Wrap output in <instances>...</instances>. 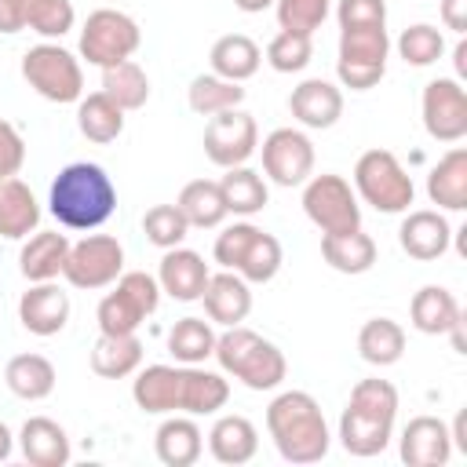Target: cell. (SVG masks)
<instances>
[{
	"label": "cell",
	"instance_id": "8992f818",
	"mask_svg": "<svg viewBox=\"0 0 467 467\" xmlns=\"http://www.w3.org/2000/svg\"><path fill=\"white\" fill-rule=\"evenodd\" d=\"M387 55H390V36L387 26H350L339 29V58H336V77L350 91H368L383 80L387 73Z\"/></svg>",
	"mask_w": 467,
	"mask_h": 467
},
{
	"label": "cell",
	"instance_id": "4dcf8cb0",
	"mask_svg": "<svg viewBox=\"0 0 467 467\" xmlns=\"http://www.w3.org/2000/svg\"><path fill=\"white\" fill-rule=\"evenodd\" d=\"M4 383L22 401H44L55 390V365L44 354H15L4 368Z\"/></svg>",
	"mask_w": 467,
	"mask_h": 467
},
{
	"label": "cell",
	"instance_id": "7a4b0ae2",
	"mask_svg": "<svg viewBox=\"0 0 467 467\" xmlns=\"http://www.w3.org/2000/svg\"><path fill=\"white\" fill-rule=\"evenodd\" d=\"M266 431L288 463H317L328 452V423L306 390H285L266 405Z\"/></svg>",
	"mask_w": 467,
	"mask_h": 467
},
{
	"label": "cell",
	"instance_id": "7402d4cb",
	"mask_svg": "<svg viewBox=\"0 0 467 467\" xmlns=\"http://www.w3.org/2000/svg\"><path fill=\"white\" fill-rule=\"evenodd\" d=\"M18 445H22L26 463H33V467H66L73 456L69 434L47 416H29L18 431Z\"/></svg>",
	"mask_w": 467,
	"mask_h": 467
},
{
	"label": "cell",
	"instance_id": "4fadbf2b",
	"mask_svg": "<svg viewBox=\"0 0 467 467\" xmlns=\"http://www.w3.org/2000/svg\"><path fill=\"white\" fill-rule=\"evenodd\" d=\"M423 128L438 142H460L467 135V91L456 77H438L423 88L420 99Z\"/></svg>",
	"mask_w": 467,
	"mask_h": 467
},
{
	"label": "cell",
	"instance_id": "f35d334b",
	"mask_svg": "<svg viewBox=\"0 0 467 467\" xmlns=\"http://www.w3.org/2000/svg\"><path fill=\"white\" fill-rule=\"evenodd\" d=\"M168 350L175 354V361L182 365H197L204 358H212L215 350V332L204 317H179L168 328Z\"/></svg>",
	"mask_w": 467,
	"mask_h": 467
},
{
	"label": "cell",
	"instance_id": "7c38bea8",
	"mask_svg": "<svg viewBox=\"0 0 467 467\" xmlns=\"http://www.w3.org/2000/svg\"><path fill=\"white\" fill-rule=\"evenodd\" d=\"M255 146H259L255 117L244 113L241 106L208 117V124H204V153H208L212 164L237 168L255 153Z\"/></svg>",
	"mask_w": 467,
	"mask_h": 467
},
{
	"label": "cell",
	"instance_id": "db71d44e",
	"mask_svg": "<svg viewBox=\"0 0 467 467\" xmlns=\"http://www.w3.org/2000/svg\"><path fill=\"white\" fill-rule=\"evenodd\" d=\"M452 55H456V73H460V77H463V73H467V44H463V40H460V44H456V51H452Z\"/></svg>",
	"mask_w": 467,
	"mask_h": 467
},
{
	"label": "cell",
	"instance_id": "c3c4849f",
	"mask_svg": "<svg viewBox=\"0 0 467 467\" xmlns=\"http://www.w3.org/2000/svg\"><path fill=\"white\" fill-rule=\"evenodd\" d=\"M22 161H26V142H22L18 128L7 124V120H0V182L11 179V175H18Z\"/></svg>",
	"mask_w": 467,
	"mask_h": 467
},
{
	"label": "cell",
	"instance_id": "f1b7e54d",
	"mask_svg": "<svg viewBox=\"0 0 467 467\" xmlns=\"http://www.w3.org/2000/svg\"><path fill=\"white\" fill-rule=\"evenodd\" d=\"M40 223V204L33 197V190L22 179H4L0 182V237H29Z\"/></svg>",
	"mask_w": 467,
	"mask_h": 467
},
{
	"label": "cell",
	"instance_id": "44dd1931",
	"mask_svg": "<svg viewBox=\"0 0 467 467\" xmlns=\"http://www.w3.org/2000/svg\"><path fill=\"white\" fill-rule=\"evenodd\" d=\"M201 303H204V314L208 321L223 325V328H234L248 317L252 310V292H248V281L234 270H223V274H212L204 292H201Z\"/></svg>",
	"mask_w": 467,
	"mask_h": 467
},
{
	"label": "cell",
	"instance_id": "ffe728a7",
	"mask_svg": "<svg viewBox=\"0 0 467 467\" xmlns=\"http://www.w3.org/2000/svg\"><path fill=\"white\" fill-rule=\"evenodd\" d=\"M208 277H212L208 263L193 248H179V244L164 248V259H161V270H157L161 292H168L179 303H193V299H201Z\"/></svg>",
	"mask_w": 467,
	"mask_h": 467
},
{
	"label": "cell",
	"instance_id": "8fae6325",
	"mask_svg": "<svg viewBox=\"0 0 467 467\" xmlns=\"http://www.w3.org/2000/svg\"><path fill=\"white\" fill-rule=\"evenodd\" d=\"M124 274V248L109 234H88L84 241L69 244L62 277L73 288H106Z\"/></svg>",
	"mask_w": 467,
	"mask_h": 467
},
{
	"label": "cell",
	"instance_id": "e575fe53",
	"mask_svg": "<svg viewBox=\"0 0 467 467\" xmlns=\"http://www.w3.org/2000/svg\"><path fill=\"white\" fill-rule=\"evenodd\" d=\"M219 190H223V201H226V212L234 215H255L266 208L270 201V190H266V179L244 164L237 168H226V175L219 179Z\"/></svg>",
	"mask_w": 467,
	"mask_h": 467
},
{
	"label": "cell",
	"instance_id": "681fc988",
	"mask_svg": "<svg viewBox=\"0 0 467 467\" xmlns=\"http://www.w3.org/2000/svg\"><path fill=\"white\" fill-rule=\"evenodd\" d=\"M26 18H22V0H0V33H22Z\"/></svg>",
	"mask_w": 467,
	"mask_h": 467
},
{
	"label": "cell",
	"instance_id": "bcb514c9",
	"mask_svg": "<svg viewBox=\"0 0 467 467\" xmlns=\"http://www.w3.org/2000/svg\"><path fill=\"white\" fill-rule=\"evenodd\" d=\"M255 230H259V226H252V223H234V226H226V230L215 237V248H212L215 263H223L226 270H237V263H241V255H244V248H248V241H252Z\"/></svg>",
	"mask_w": 467,
	"mask_h": 467
},
{
	"label": "cell",
	"instance_id": "f6af8a7d",
	"mask_svg": "<svg viewBox=\"0 0 467 467\" xmlns=\"http://www.w3.org/2000/svg\"><path fill=\"white\" fill-rule=\"evenodd\" d=\"M277 4V26L281 29H296V33H310L321 29V22L328 18L332 0H274Z\"/></svg>",
	"mask_w": 467,
	"mask_h": 467
},
{
	"label": "cell",
	"instance_id": "8d00e7d4",
	"mask_svg": "<svg viewBox=\"0 0 467 467\" xmlns=\"http://www.w3.org/2000/svg\"><path fill=\"white\" fill-rule=\"evenodd\" d=\"M102 91L128 113V109H142L146 99H150V77L139 62L124 58L117 66H106L102 69Z\"/></svg>",
	"mask_w": 467,
	"mask_h": 467
},
{
	"label": "cell",
	"instance_id": "277c9868",
	"mask_svg": "<svg viewBox=\"0 0 467 467\" xmlns=\"http://www.w3.org/2000/svg\"><path fill=\"white\" fill-rule=\"evenodd\" d=\"M212 354L223 365V372L241 379L248 390H274L288 372L285 354L270 339H263L259 332H252L244 325H234L223 336H215Z\"/></svg>",
	"mask_w": 467,
	"mask_h": 467
},
{
	"label": "cell",
	"instance_id": "30bf717a",
	"mask_svg": "<svg viewBox=\"0 0 467 467\" xmlns=\"http://www.w3.org/2000/svg\"><path fill=\"white\" fill-rule=\"evenodd\" d=\"M303 212L321 234H347L361 226V204L343 175H310L303 182Z\"/></svg>",
	"mask_w": 467,
	"mask_h": 467
},
{
	"label": "cell",
	"instance_id": "83f0119b",
	"mask_svg": "<svg viewBox=\"0 0 467 467\" xmlns=\"http://www.w3.org/2000/svg\"><path fill=\"white\" fill-rule=\"evenodd\" d=\"M142 365V343L135 332L128 336H109V332H99L95 347H91V372L102 376V379H124L131 372H139Z\"/></svg>",
	"mask_w": 467,
	"mask_h": 467
},
{
	"label": "cell",
	"instance_id": "74e56055",
	"mask_svg": "<svg viewBox=\"0 0 467 467\" xmlns=\"http://www.w3.org/2000/svg\"><path fill=\"white\" fill-rule=\"evenodd\" d=\"M186 102L193 113L201 117H215L223 109H234L244 102V88L237 80H226V77H215V73H201L190 80V91H186Z\"/></svg>",
	"mask_w": 467,
	"mask_h": 467
},
{
	"label": "cell",
	"instance_id": "f5cc1de1",
	"mask_svg": "<svg viewBox=\"0 0 467 467\" xmlns=\"http://www.w3.org/2000/svg\"><path fill=\"white\" fill-rule=\"evenodd\" d=\"M274 0H234V7H241V11H248V15H259V11H266Z\"/></svg>",
	"mask_w": 467,
	"mask_h": 467
},
{
	"label": "cell",
	"instance_id": "4316f807",
	"mask_svg": "<svg viewBox=\"0 0 467 467\" xmlns=\"http://www.w3.org/2000/svg\"><path fill=\"white\" fill-rule=\"evenodd\" d=\"M409 317H412V328H420L423 336H445L460 321V303L449 288L423 285L409 303Z\"/></svg>",
	"mask_w": 467,
	"mask_h": 467
},
{
	"label": "cell",
	"instance_id": "60d3db41",
	"mask_svg": "<svg viewBox=\"0 0 467 467\" xmlns=\"http://www.w3.org/2000/svg\"><path fill=\"white\" fill-rule=\"evenodd\" d=\"M22 18H26V29L40 36H62L73 29L77 11L69 0H22Z\"/></svg>",
	"mask_w": 467,
	"mask_h": 467
},
{
	"label": "cell",
	"instance_id": "603a6c76",
	"mask_svg": "<svg viewBox=\"0 0 467 467\" xmlns=\"http://www.w3.org/2000/svg\"><path fill=\"white\" fill-rule=\"evenodd\" d=\"M204 434L190 416H168L153 434V452L164 467H193L201 460Z\"/></svg>",
	"mask_w": 467,
	"mask_h": 467
},
{
	"label": "cell",
	"instance_id": "6da1fadb",
	"mask_svg": "<svg viewBox=\"0 0 467 467\" xmlns=\"http://www.w3.org/2000/svg\"><path fill=\"white\" fill-rule=\"evenodd\" d=\"M47 204L66 230H95L117 212V186L106 175V168L77 161L55 175Z\"/></svg>",
	"mask_w": 467,
	"mask_h": 467
},
{
	"label": "cell",
	"instance_id": "ab89813d",
	"mask_svg": "<svg viewBox=\"0 0 467 467\" xmlns=\"http://www.w3.org/2000/svg\"><path fill=\"white\" fill-rule=\"evenodd\" d=\"M281 259H285L281 255V241L274 234H266V230H255L234 274H241L248 285H266L281 270Z\"/></svg>",
	"mask_w": 467,
	"mask_h": 467
},
{
	"label": "cell",
	"instance_id": "ee69618b",
	"mask_svg": "<svg viewBox=\"0 0 467 467\" xmlns=\"http://www.w3.org/2000/svg\"><path fill=\"white\" fill-rule=\"evenodd\" d=\"M142 234H146L150 244H157V248H175V244H182V237L190 234V223L182 219L179 204H153V208L142 215Z\"/></svg>",
	"mask_w": 467,
	"mask_h": 467
},
{
	"label": "cell",
	"instance_id": "d6a6232c",
	"mask_svg": "<svg viewBox=\"0 0 467 467\" xmlns=\"http://www.w3.org/2000/svg\"><path fill=\"white\" fill-rule=\"evenodd\" d=\"M175 204H179L182 219L190 226H197V230H212V226H219L230 215L226 212V201H223V190H219L215 179H193V182H186L179 190V201Z\"/></svg>",
	"mask_w": 467,
	"mask_h": 467
},
{
	"label": "cell",
	"instance_id": "e0dca14e",
	"mask_svg": "<svg viewBox=\"0 0 467 467\" xmlns=\"http://www.w3.org/2000/svg\"><path fill=\"white\" fill-rule=\"evenodd\" d=\"M18 321L33 336H58L69 321V296L51 281H33L18 299Z\"/></svg>",
	"mask_w": 467,
	"mask_h": 467
},
{
	"label": "cell",
	"instance_id": "7dc6e473",
	"mask_svg": "<svg viewBox=\"0 0 467 467\" xmlns=\"http://www.w3.org/2000/svg\"><path fill=\"white\" fill-rule=\"evenodd\" d=\"M336 18H339V29H350V26H387V4L383 0H339Z\"/></svg>",
	"mask_w": 467,
	"mask_h": 467
},
{
	"label": "cell",
	"instance_id": "d6986e66",
	"mask_svg": "<svg viewBox=\"0 0 467 467\" xmlns=\"http://www.w3.org/2000/svg\"><path fill=\"white\" fill-rule=\"evenodd\" d=\"M288 109H292V117L303 128H317L321 131V128H332L343 117V91L332 80L310 77V80H303V84L292 88Z\"/></svg>",
	"mask_w": 467,
	"mask_h": 467
},
{
	"label": "cell",
	"instance_id": "836d02e7",
	"mask_svg": "<svg viewBox=\"0 0 467 467\" xmlns=\"http://www.w3.org/2000/svg\"><path fill=\"white\" fill-rule=\"evenodd\" d=\"M77 128L88 142H113L124 131V109L106 95V91H91L88 99L80 95L77 106Z\"/></svg>",
	"mask_w": 467,
	"mask_h": 467
},
{
	"label": "cell",
	"instance_id": "484cf974",
	"mask_svg": "<svg viewBox=\"0 0 467 467\" xmlns=\"http://www.w3.org/2000/svg\"><path fill=\"white\" fill-rule=\"evenodd\" d=\"M427 197L445 212L467 208V150H449L427 175Z\"/></svg>",
	"mask_w": 467,
	"mask_h": 467
},
{
	"label": "cell",
	"instance_id": "ac0fdd59",
	"mask_svg": "<svg viewBox=\"0 0 467 467\" xmlns=\"http://www.w3.org/2000/svg\"><path fill=\"white\" fill-rule=\"evenodd\" d=\"M230 383L219 372L197 368V365H179L175 372V412L190 416H212L226 405Z\"/></svg>",
	"mask_w": 467,
	"mask_h": 467
},
{
	"label": "cell",
	"instance_id": "5bb4252c",
	"mask_svg": "<svg viewBox=\"0 0 467 467\" xmlns=\"http://www.w3.org/2000/svg\"><path fill=\"white\" fill-rule=\"evenodd\" d=\"M263 171L277 186H303L314 171V142L296 128H274L263 139Z\"/></svg>",
	"mask_w": 467,
	"mask_h": 467
},
{
	"label": "cell",
	"instance_id": "f907efd6",
	"mask_svg": "<svg viewBox=\"0 0 467 467\" xmlns=\"http://www.w3.org/2000/svg\"><path fill=\"white\" fill-rule=\"evenodd\" d=\"M441 22L452 33H463L467 29V0H441Z\"/></svg>",
	"mask_w": 467,
	"mask_h": 467
},
{
	"label": "cell",
	"instance_id": "3957f363",
	"mask_svg": "<svg viewBox=\"0 0 467 467\" xmlns=\"http://www.w3.org/2000/svg\"><path fill=\"white\" fill-rule=\"evenodd\" d=\"M398 416V390L387 379H361L354 383L347 409L339 416V445L350 456H376L387 449Z\"/></svg>",
	"mask_w": 467,
	"mask_h": 467
},
{
	"label": "cell",
	"instance_id": "b9f144b4",
	"mask_svg": "<svg viewBox=\"0 0 467 467\" xmlns=\"http://www.w3.org/2000/svg\"><path fill=\"white\" fill-rule=\"evenodd\" d=\"M398 55H401L409 66H434V62L445 55V36H441L438 26L416 22V26H409V29L398 36Z\"/></svg>",
	"mask_w": 467,
	"mask_h": 467
},
{
	"label": "cell",
	"instance_id": "7bdbcfd3",
	"mask_svg": "<svg viewBox=\"0 0 467 467\" xmlns=\"http://www.w3.org/2000/svg\"><path fill=\"white\" fill-rule=\"evenodd\" d=\"M310 58H314V40H310V33L281 29V33L266 44V62H270L277 73H299V69H306Z\"/></svg>",
	"mask_w": 467,
	"mask_h": 467
},
{
	"label": "cell",
	"instance_id": "f546056e",
	"mask_svg": "<svg viewBox=\"0 0 467 467\" xmlns=\"http://www.w3.org/2000/svg\"><path fill=\"white\" fill-rule=\"evenodd\" d=\"M208 62H212V73L215 77H226V80H248V77H255V69H259V62H263V51H259V44L252 40V36H244V33H226V36H219L215 44H212V55H208Z\"/></svg>",
	"mask_w": 467,
	"mask_h": 467
},
{
	"label": "cell",
	"instance_id": "d590c367",
	"mask_svg": "<svg viewBox=\"0 0 467 467\" xmlns=\"http://www.w3.org/2000/svg\"><path fill=\"white\" fill-rule=\"evenodd\" d=\"M358 354L368 365H394L405 354V328L390 317H368L358 332Z\"/></svg>",
	"mask_w": 467,
	"mask_h": 467
},
{
	"label": "cell",
	"instance_id": "2e32d148",
	"mask_svg": "<svg viewBox=\"0 0 467 467\" xmlns=\"http://www.w3.org/2000/svg\"><path fill=\"white\" fill-rule=\"evenodd\" d=\"M449 241H452V226L441 212L434 208H416L401 219L398 226V244L405 255L420 259V263H431V259H441L449 252Z\"/></svg>",
	"mask_w": 467,
	"mask_h": 467
},
{
	"label": "cell",
	"instance_id": "5b68a950",
	"mask_svg": "<svg viewBox=\"0 0 467 467\" xmlns=\"http://www.w3.org/2000/svg\"><path fill=\"white\" fill-rule=\"evenodd\" d=\"M354 190L365 204H372L383 215L409 212L416 186L412 175L401 168V161L390 150H365L354 164Z\"/></svg>",
	"mask_w": 467,
	"mask_h": 467
},
{
	"label": "cell",
	"instance_id": "9a60e30c",
	"mask_svg": "<svg viewBox=\"0 0 467 467\" xmlns=\"http://www.w3.org/2000/svg\"><path fill=\"white\" fill-rule=\"evenodd\" d=\"M401 463L409 467H441L452 456V434L449 423L438 416H416L405 423L401 441H398Z\"/></svg>",
	"mask_w": 467,
	"mask_h": 467
},
{
	"label": "cell",
	"instance_id": "1f68e13d",
	"mask_svg": "<svg viewBox=\"0 0 467 467\" xmlns=\"http://www.w3.org/2000/svg\"><path fill=\"white\" fill-rule=\"evenodd\" d=\"M321 255L339 274H365L376 263V241L361 234V226L347 234H321Z\"/></svg>",
	"mask_w": 467,
	"mask_h": 467
},
{
	"label": "cell",
	"instance_id": "d4e9b609",
	"mask_svg": "<svg viewBox=\"0 0 467 467\" xmlns=\"http://www.w3.org/2000/svg\"><path fill=\"white\" fill-rule=\"evenodd\" d=\"M66 255H69V237L58 230H40L22 244L18 270L26 281H55L66 266Z\"/></svg>",
	"mask_w": 467,
	"mask_h": 467
},
{
	"label": "cell",
	"instance_id": "9c48e42d",
	"mask_svg": "<svg viewBox=\"0 0 467 467\" xmlns=\"http://www.w3.org/2000/svg\"><path fill=\"white\" fill-rule=\"evenodd\" d=\"M142 44V33H139V22L117 7H99L88 15L84 29H80V55L106 69V66H117L124 58H131Z\"/></svg>",
	"mask_w": 467,
	"mask_h": 467
},
{
	"label": "cell",
	"instance_id": "cb8c5ba5",
	"mask_svg": "<svg viewBox=\"0 0 467 467\" xmlns=\"http://www.w3.org/2000/svg\"><path fill=\"white\" fill-rule=\"evenodd\" d=\"M208 449L219 463L241 467L259 452V431L252 427L248 416H219L208 431Z\"/></svg>",
	"mask_w": 467,
	"mask_h": 467
},
{
	"label": "cell",
	"instance_id": "ba28073f",
	"mask_svg": "<svg viewBox=\"0 0 467 467\" xmlns=\"http://www.w3.org/2000/svg\"><path fill=\"white\" fill-rule=\"evenodd\" d=\"M22 77L47 102H80V95H84L80 62L62 44H36V47H29L22 55Z\"/></svg>",
	"mask_w": 467,
	"mask_h": 467
},
{
	"label": "cell",
	"instance_id": "52a82bcc",
	"mask_svg": "<svg viewBox=\"0 0 467 467\" xmlns=\"http://www.w3.org/2000/svg\"><path fill=\"white\" fill-rule=\"evenodd\" d=\"M117 288L102 296L99 303V332L109 336H128L139 332V325L161 306V285L146 270H128L113 281Z\"/></svg>",
	"mask_w": 467,
	"mask_h": 467
},
{
	"label": "cell",
	"instance_id": "816d5d0a",
	"mask_svg": "<svg viewBox=\"0 0 467 467\" xmlns=\"http://www.w3.org/2000/svg\"><path fill=\"white\" fill-rule=\"evenodd\" d=\"M11 449H15V434L7 431V423H0V463L11 456Z\"/></svg>",
	"mask_w": 467,
	"mask_h": 467
}]
</instances>
